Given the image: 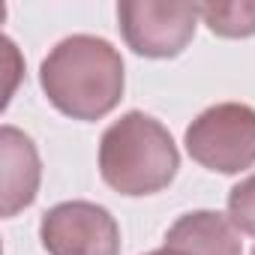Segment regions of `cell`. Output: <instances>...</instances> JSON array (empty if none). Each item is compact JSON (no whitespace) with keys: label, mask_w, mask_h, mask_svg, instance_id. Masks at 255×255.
I'll list each match as a JSON object with an SVG mask.
<instances>
[{"label":"cell","mask_w":255,"mask_h":255,"mask_svg":"<svg viewBox=\"0 0 255 255\" xmlns=\"http://www.w3.org/2000/svg\"><path fill=\"white\" fill-rule=\"evenodd\" d=\"M0 162H3V168H0V174H3V216L9 219L33 204L42 180V165L33 138L9 123L0 129Z\"/></svg>","instance_id":"8992f818"},{"label":"cell","mask_w":255,"mask_h":255,"mask_svg":"<svg viewBox=\"0 0 255 255\" xmlns=\"http://www.w3.org/2000/svg\"><path fill=\"white\" fill-rule=\"evenodd\" d=\"M198 3H159V0H120V33L141 57H177L195 36Z\"/></svg>","instance_id":"277c9868"},{"label":"cell","mask_w":255,"mask_h":255,"mask_svg":"<svg viewBox=\"0 0 255 255\" xmlns=\"http://www.w3.org/2000/svg\"><path fill=\"white\" fill-rule=\"evenodd\" d=\"M252 255H255V249H252Z\"/></svg>","instance_id":"8fae6325"},{"label":"cell","mask_w":255,"mask_h":255,"mask_svg":"<svg viewBox=\"0 0 255 255\" xmlns=\"http://www.w3.org/2000/svg\"><path fill=\"white\" fill-rule=\"evenodd\" d=\"M165 243L183 249L186 255H243L234 222L216 210L183 213L165 231Z\"/></svg>","instance_id":"52a82bcc"},{"label":"cell","mask_w":255,"mask_h":255,"mask_svg":"<svg viewBox=\"0 0 255 255\" xmlns=\"http://www.w3.org/2000/svg\"><path fill=\"white\" fill-rule=\"evenodd\" d=\"M180 168V153L165 126L144 114L126 111L102 132L99 174L120 195L162 192Z\"/></svg>","instance_id":"7a4b0ae2"},{"label":"cell","mask_w":255,"mask_h":255,"mask_svg":"<svg viewBox=\"0 0 255 255\" xmlns=\"http://www.w3.org/2000/svg\"><path fill=\"white\" fill-rule=\"evenodd\" d=\"M39 240L48 255H120V228L93 201H63L45 210Z\"/></svg>","instance_id":"5b68a950"},{"label":"cell","mask_w":255,"mask_h":255,"mask_svg":"<svg viewBox=\"0 0 255 255\" xmlns=\"http://www.w3.org/2000/svg\"><path fill=\"white\" fill-rule=\"evenodd\" d=\"M201 21L210 33L225 39L255 36V0H234V3H198Z\"/></svg>","instance_id":"ba28073f"},{"label":"cell","mask_w":255,"mask_h":255,"mask_svg":"<svg viewBox=\"0 0 255 255\" xmlns=\"http://www.w3.org/2000/svg\"><path fill=\"white\" fill-rule=\"evenodd\" d=\"M39 84L60 114L99 120L123 99V57L108 39L75 33L48 51L39 66Z\"/></svg>","instance_id":"6da1fadb"},{"label":"cell","mask_w":255,"mask_h":255,"mask_svg":"<svg viewBox=\"0 0 255 255\" xmlns=\"http://www.w3.org/2000/svg\"><path fill=\"white\" fill-rule=\"evenodd\" d=\"M144 255H186V252H183V249H177V246L162 243V249H153V252H144Z\"/></svg>","instance_id":"30bf717a"},{"label":"cell","mask_w":255,"mask_h":255,"mask_svg":"<svg viewBox=\"0 0 255 255\" xmlns=\"http://www.w3.org/2000/svg\"><path fill=\"white\" fill-rule=\"evenodd\" d=\"M183 144L189 156L219 174H240L255 165V108L243 102H219L204 108L189 126Z\"/></svg>","instance_id":"3957f363"},{"label":"cell","mask_w":255,"mask_h":255,"mask_svg":"<svg viewBox=\"0 0 255 255\" xmlns=\"http://www.w3.org/2000/svg\"><path fill=\"white\" fill-rule=\"evenodd\" d=\"M228 219L237 231L255 237V174H249L228 192Z\"/></svg>","instance_id":"9c48e42d"}]
</instances>
